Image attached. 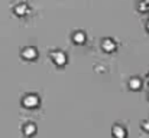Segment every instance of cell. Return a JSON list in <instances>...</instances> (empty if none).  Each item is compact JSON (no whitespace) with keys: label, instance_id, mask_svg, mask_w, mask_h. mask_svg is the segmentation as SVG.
<instances>
[{"label":"cell","instance_id":"3","mask_svg":"<svg viewBox=\"0 0 149 138\" xmlns=\"http://www.w3.org/2000/svg\"><path fill=\"white\" fill-rule=\"evenodd\" d=\"M22 58L25 60H36L38 59V50L35 46H26L22 50Z\"/></svg>","mask_w":149,"mask_h":138},{"label":"cell","instance_id":"4","mask_svg":"<svg viewBox=\"0 0 149 138\" xmlns=\"http://www.w3.org/2000/svg\"><path fill=\"white\" fill-rule=\"evenodd\" d=\"M101 49H103L106 53H113V52L117 49V45H116V42H114L113 39L106 38V39L101 41Z\"/></svg>","mask_w":149,"mask_h":138},{"label":"cell","instance_id":"2","mask_svg":"<svg viewBox=\"0 0 149 138\" xmlns=\"http://www.w3.org/2000/svg\"><path fill=\"white\" fill-rule=\"evenodd\" d=\"M51 59H52V62H54L56 66H64V65L67 63V55H65L62 50L51 52Z\"/></svg>","mask_w":149,"mask_h":138},{"label":"cell","instance_id":"8","mask_svg":"<svg viewBox=\"0 0 149 138\" xmlns=\"http://www.w3.org/2000/svg\"><path fill=\"white\" fill-rule=\"evenodd\" d=\"M113 135L116 138H125L126 137V130L123 128V127H120V125H114V128H113Z\"/></svg>","mask_w":149,"mask_h":138},{"label":"cell","instance_id":"12","mask_svg":"<svg viewBox=\"0 0 149 138\" xmlns=\"http://www.w3.org/2000/svg\"><path fill=\"white\" fill-rule=\"evenodd\" d=\"M146 30H148V32H149V20H148V22H146Z\"/></svg>","mask_w":149,"mask_h":138},{"label":"cell","instance_id":"13","mask_svg":"<svg viewBox=\"0 0 149 138\" xmlns=\"http://www.w3.org/2000/svg\"><path fill=\"white\" fill-rule=\"evenodd\" d=\"M148 99H149V93H148Z\"/></svg>","mask_w":149,"mask_h":138},{"label":"cell","instance_id":"7","mask_svg":"<svg viewBox=\"0 0 149 138\" xmlns=\"http://www.w3.org/2000/svg\"><path fill=\"white\" fill-rule=\"evenodd\" d=\"M141 88H142V79L138 78V76L130 78V81H129V89L130 91H139Z\"/></svg>","mask_w":149,"mask_h":138},{"label":"cell","instance_id":"6","mask_svg":"<svg viewBox=\"0 0 149 138\" xmlns=\"http://www.w3.org/2000/svg\"><path fill=\"white\" fill-rule=\"evenodd\" d=\"M23 134H25L26 137L35 135V134H36V125H35V122H26V124L23 125Z\"/></svg>","mask_w":149,"mask_h":138},{"label":"cell","instance_id":"1","mask_svg":"<svg viewBox=\"0 0 149 138\" xmlns=\"http://www.w3.org/2000/svg\"><path fill=\"white\" fill-rule=\"evenodd\" d=\"M39 96L36 93H28L25 95V98L22 99V105L28 109H33V108H38L39 106Z\"/></svg>","mask_w":149,"mask_h":138},{"label":"cell","instance_id":"11","mask_svg":"<svg viewBox=\"0 0 149 138\" xmlns=\"http://www.w3.org/2000/svg\"><path fill=\"white\" fill-rule=\"evenodd\" d=\"M142 130L146 131V133H149V119H145V121L142 122Z\"/></svg>","mask_w":149,"mask_h":138},{"label":"cell","instance_id":"10","mask_svg":"<svg viewBox=\"0 0 149 138\" xmlns=\"http://www.w3.org/2000/svg\"><path fill=\"white\" fill-rule=\"evenodd\" d=\"M138 10L141 13H149V0H141L138 4Z\"/></svg>","mask_w":149,"mask_h":138},{"label":"cell","instance_id":"5","mask_svg":"<svg viewBox=\"0 0 149 138\" xmlns=\"http://www.w3.org/2000/svg\"><path fill=\"white\" fill-rule=\"evenodd\" d=\"M72 42L75 43V45H83L84 42H86V39H87V35H86V32H83V30H75L74 33H72Z\"/></svg>","mask_w":149,"mask_h":138},{"label":"cell","instance_id":"9","mask_svg":"<svg viewBox=\"0 0 149 138\" xmlns=\"http://www.w3.org/2000/svg\"><path fill=\"white\" fill-rule=\"evenodd\" d=\"M28 12H29V7H28V4H26V3H23V4H20V6H16V7H15V13H16V14H19V16H25Z\"/></svg>","mask_w":149,"mask_h":138}]
</instances>
